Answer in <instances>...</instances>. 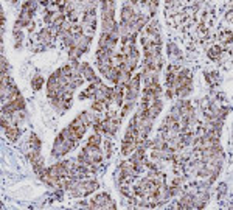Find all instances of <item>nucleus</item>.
I'll list each match as a JSON object with an SVG mask.
<instances>
[{
	"label": "nucleus",
	"instance_id": "1",
	"mask_svg": "<svg viewBox=\"0 0 233 210\" xmlns=\"http://www.w3.org/2000/svg\"><path fill=\"white\" fill-rule=\"evenodd\" d=\"M5 132H6L8 137H10V140H16V139H17V129H16V128L8 126L6 129H5Z\"/></svg>",
	"mask_w": 233,
	"mask_h": 210
},
{
	"label": "nucleus",
	"instance_id": "2",
	"mask_svg": "<svg viewBox=\"0 0 233 210\" xmlns=\"http://www.w3.org/2000/svg\"><path fill=\"white\" fill-rule=\"evenodd\" d=\"M101 142L100 139V134H93L90 139H89V145H93V147H98V143Z\"/></svg>",
	"mask_w": 233,
	"mask_h": 210
},
{
	"label": "nucleus",
	"instance_id": "3",
	"mask_svg": "<svg viewBox=\"0 0 233 210\" xmlns=\"http://www.w3.org/2000/svg\"><path fill=\"white\" fill-rule=\"evenodd\" d=\"M42 83H44V79H42V76H36L34 79H33V89H41V86H42Z\"/></svg>",
	"mask_w": 233,
	"mask_h": 210
}]
</instances>
